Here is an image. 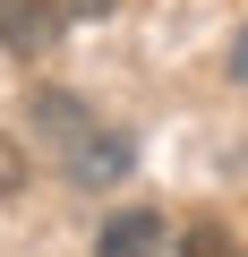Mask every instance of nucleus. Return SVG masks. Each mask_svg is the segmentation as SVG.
Masks as SVG:
<instances>
[{
	"instance_id": "20e7f679",
	"label": "nucleus",
	"mask_w": 248,
	"mask_h": 257,
	"mask_svg": "<svg viewBox=\"0 0 248 257\" xmlns=\"http://www.w3.org/2000/svg\"><path fill=\"white\" fill-rule=\"evenodd\" d=\"M26 120H35V138L52 146V155H69L86 128H94V111L77 103V94H60V86H35V103H26Z\"/></svg>"
},
{
	"instance_id": "6e6552de",
	"label": "nucleus",
	"mask_w": 248,
	"mask_h": 257,
	"mask_svg": "<svg viewBox=\"0 0 248 257\" xmlns=\"http://www.w3.org/2000/svg\"><path fill=\"white\" fill-rule=\"evenodd\" d=\"M60 9H69V18H111L120 0H60Z\"/></svg>"
},
{
	"instance_id": "f03ea898",
	"label": "nucleus",
	"mask_w": 248,
	"mask_h": 257,
	"mask_svg": "<svg viewBox=\"0 0 248 257\" xmlns=\"http://www.w3.org/2000/svg\"><path fill=\"white\" fill-rule=\"evenodd\" d=\"M60 26H69L60 0H0V52H18V60H43Z\"/></svg>"
},
{
	"instance_id": "7ed1b4c3",
	"label": "nucleus",
	"mask_w": 248,
	"mask_h": 257,
	"mask_svg": "<svg viewBox=\"0 0 248 257\" xmlns=\"http://www.w3.org/2000/svg\"><path fill=\"white\" fill-rule=\"evenodd\" d=\"M163 240H171V223H163L154 206H120V214L94 231V257H163Z\"/></svg>"
},
{
	"instance_id": "423d86ee",
	"label": "nucleus",
	"mask_w": 248,
	"mask_h": 257,
	"mask_svg": "<svg viewBox=\"0 0 248 257\" xmlns=\"http://www.w3.org/2000/svg\"><path fill=\"white\" fill-rule=\"evenodd\" d=\"M26 172H35V163H26V138H9V128H0V197H18Z\"/></svg>"
},
{
	"instance_id": "39448f33",
	"label": "nucleus",
	"mask_w": 248,
	"mask_h": 257,
	"mask_svg": "<svg viewBox=\"0 0 248 257\" xmlns=\"http://www.w3.org/2000/svg\"><path fill=\"white\" fill-rule=\"evenodd\" d=\"M180 257H239V240L222 223H197V231H180Z\"/></svg>"
},
{
	"instance_id": "0eeeda50",
	"label": "nucleus",
	"mask_w": 248,
	"mask_h": 257,
	"mask_svg": "<svg viewBox=\"0 0 248 257\" xmlns=\"http://www.w3.org/2000/svg\"><path fill=\"white\" fill-rule=\"evenodd\" d=\"M231 86H248V26L231 35Z\"/></svg>"
},
{
	"instance_id": "f257e3e1",
	"label": "nucleus",
	"mask_w": 248,
	"mask_h": 257,
	"mask_svg": "<svg viewBox=\"0 0 248 257\" xmlns=\"http://www.w3.org/2000/svg\"><path fill=\"white\" fill-rule=\"evenodd\" d=\"M60 172H69L77 189H94V197H103V189H120V180L137 172V138H129V128H103V120H94L86 138L60 155Z\"/></svg>"
}]
</instances>
